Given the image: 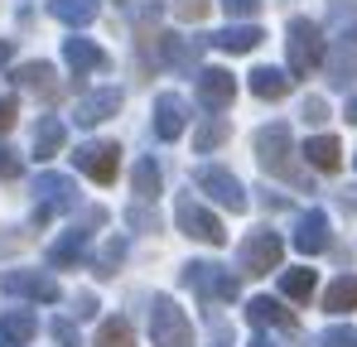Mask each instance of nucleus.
<instances>
[{
  "instance_id": "nucleus-32",
  "label": "nucleus",
  "mask_w": 357,
  "mask_h": 347,
  "mask_svg": "<svg viewBox=\"0 0 357 347\" xmlns=\"http://www.w3.org/2000/svg\"><path fill=\"white\" fill-rule=\"evenodd\" d=\"M126 222H130V227H140V231H155V227H160V217L150 213V203H130Z\"/></svg>"
},
{
  "instance_id": "nucleus-44",
  "label": "nucleus",
  "mask_w": 357,
  "mask_h": 347,
  "mask_svg": "<svg viewBox=\"0 0 357 347\" xmlns=\"http://www.w3.org/2000/svg\"><path fill=\"white\" fill-rule=\"evenodd\" d=\"M246 347H271V343H266V338H251V343H246Z\"/></svg>"
},
{
  "instance_id": "nucleus-11",
  "label": "nucleus",
  "mask_w": 357,
  "mask_h": 347,
  "mask_svg": "<svg viewBox=\"0 0 357 347\" xmlns=\"http://www.w3.org/2000/svg\"><path fill=\"white\" fill-rule=\"evenodd\" d=\"M237 97V77L227 68H198V107L213 116H222Z\"/></svg>"
},
{
  "instance_id": "nucleus-2",
  "label": "nucleus",
  "mask_w": 357,
  "mask_h": 347,
  "mask_svg": "<svg viewBox=\"0 0 357 347\" xmlns=\"http://www.w3.org/2000/svg\"><path fill=\"white\" fill-rule=\"evenodd\" d=\"M285 54H290V77H309L314 68H324V58H328V39H324V29L314 24V20H290V29H285Z\"/></svg>"
},
{
  "instance_id": "nucleus-15",
  "label": "nucleus",
  "mask_w": 357,
  "mask_h": 347,
  "mask_svg": "<svg viewBox=\"0 0 357 347\" xmlns=\"http://www.w3.org/2000/svg\"><path fill=\"white\" fill-rule=\"evenodd\" d=\"M10 77H15V87H20V92H34V97H44V102H54V97H59V82H54L59 72H54V63H20Z\"/></svg>"
},
{
  "instance_id": "nucleus-24",
  "label": "nucleus",
  "mask_w": 357,
  "mask_h": 347,
  "mask_svg": "<svg viewBox=\"0 0 357 347\" xmlns=\"http://www.w3.org/2000/svg\"><path fill=\"white\" fill-rule=\"evenodd\" d=\"M49 15L68 29H87L97 20V0H49Z\"/></svg>"
},
{
  "instance_id": "nucleus-34",
  "label": "nucleus",
  "mask_w": 357,
  "mask_h": 347,
  "mask_svg": "<svg viewBox=\"0 0 357 347\" xmlns=\"http://www.w3.org/2000/svg\"><path fill=\"white\" fill-rule=\"evenodd\" d=\"M15 116H20V102H15V92H0V135L15 125Z\"/></svg>"
},
{
  "instance_id": "nucleus-14",
  "label": "nucleus",
  "mask_w": 357,
  "mask_h": 347,
  "mask_svg": "<svg viewBox=\"0 0 357 347\" xmlns=\"http://www.w3.org/2000/svg\"><path fill=\"white\" fill-rule=\"evenodd\" d=\"M183 125H188L183 97H178V92H160V97H155V135H160V140H178Z\"/></svg>"
},
{
  "instance_id": "nucleus-8",
  "label": "nucleus",
  "mask_w": 357,
  "mask_h": 347,
  "mask_svg": "<svg viewBox=\"0 0 357 347\" xmlns=\"http://www.w3.org/2000/svg\"><path fill=\"white\" fill-rule=\"evenodd\" d=\"M0 294H15V299H29V304H59L63 289L49 270H5L0 275Z\"/></svg>"
},
{
  "instance_id": "nucleus-18",
  "label": "nucleus",
  "mask_w": 357,
  "mask_h": 347,
  "mask_svg": "<svg viewBox=\"0 0 357 347\" xmlns=\"http://www.w3.org/2000/svg\"><path fill=\"white\" fill-rule=\"evenodd\" d=\"M87 241H92V231L87 227H68L59 236V241H54V246H49V265H77V261H82V256H87Z\"/></svg>"
},
{
  "instance_id": "nucleus-37",
  "label": "nucleus",
  "mask_w": 357,
  "mask_h": 347,
  "mask_svg": "<svg viewBox=\"0 0 357 347\" xmlns=\"http://www.w3.org/2000/svg\"><path fill=\"white\" fill-rule=\"evenodd\" d=\"M0 178H20V155L10 145H0Z\"/></svg>"
},
{
  "instance_id": "nucleus-42",
  "label": "nucleus",
  "mask_w": 357,
  "mask_h": 347,
  "mask_svg": "<svg viewBox=\"0 0 357 347\" xmlns=\"http://www.w3.org/2000/svg\"><path fill=\"white\" fill-rule=\"evenodd\" d=\"M338 203H343L348 213H357V188H343V193H338Z\"/></svg>"
},
{
  "instance_id": "nucleus-28",
  "label": "nucleus",
  "mask_w": 357,
  "mask_h": 347,
  "mask_svg": "<svg viewBox=\"0 0 357 347\" xmlns=\"http://www.w3.org/2000/svg\"><path fill=\"white\" fill-rule=\"evenodd\" d=\"M227 135H232V125H227L222 116H208V121L193 130V150H198V155H213L218 145H227Z\"/></svg>"
},
{
  "instance_id": "nucleus-10",
  "label": "nucleus",
  "mask_w": 357,
  "mask_h": 347,
  "mask_svg": "<svg viewBox=\"0 0 357 347\" xmlns=\"http://www.w3.org/2000/svg\"><path fill=\"white\" fill-rule=\"evenodd\" d=\"M73 164H77V174H87L92 183H112L116 169H121V145H112V140H87V145H77Z\"/></svg>"
},
{
  "instance_id": "nucleus-26",
  "label": "nucleus",
  "mask_w": 357,
  "mask_h": 347,
  "mask_svg": "<svg viewBox=\"0 0 357 347\" xmlns=\"http://www.w3.org/2000/svg\"><path fill=\"white\" fill-rule=\"evenodd\" d=\"M130 183H135V198H140V203H155V198H160V188H165V178H160V164H155V160H135V174H130Z\"/></svg>"
},
{
  "instance_id": "nucleus-45",
  "label": "nucleus",
  "mask_w": 357,
  "mask_h": 347,
  "mask_svg": "<svg viewBox=\"0 0 357 347\" xmlns=\"http://www.w3.org/2000/svg\"><path fill=\"white\" fill-rule=\"evenodd\" d=\"M121 5H126V0H121Z\"/></svg>"
},
{
  "instance_id": "nucleus-19",
  "label": "nucleus",
  "mask_w": 357,
  "mask_h": 347,
  "mask_svg": "<svg viewBox=\"0 0 357 347\" xmlns=\"http://www.w3.org/2000/svg\"><path fill=\"white\" fill-rule=\"evenodd\" d=\"M261 39H266V34H261L256 24H227V29L208 34V44H213V49H222V54H251Z\"/></svg>"
},
{
  "instance_id": "nucleus-7",
  "label": "nucleus",
  "mask_w": 357,
  "mask_h": 347,
  "mask_svg": "<svg viewBox=\"0 0 357 347\" xmlns=\"http://www.w3.org/2000/svg\"><path fill=\"white\" fill-rule=\"evenodd\" d=\"M193 183H198V193H208V198L222 203L227 213H246V188H241V178L232 169H222V164H203V169L193 174Z\"/></svg>"
},
{
  "instance_id": "nucleus-30",
  "label": "nucleus",
  "mask_w": 357,
  "mask_h": 347,
  "mask_svg": "<svg viewBox=\"0 0 357 347\" xmlns=\"http://www.w3.org/2000/svg\"><path fill=\"white\" fill-rule=\"evenodd\" d=\"M92 347H135V333H130L126 318H107V323L97 328V343Z\"/></svg>"
},
{
  "instance_id": "nucleus-16",
  "label": "nucleus",
  "mask_w": 357,
  "mask_h": 347,
  "mask_svg": "<svg viewBox=\"0 0 357 347\" xmlns=\"http://www.w3.org/2000/svg\"><path fill=\"white\" fill-rule=\"evenodd\" d=\"M295 246L304 251V256L328 251V213H319V208L299 213V222H295Z\"/></svg>"
},
{
  "instance_id": "nucleus-40",
  "label": "nucleus",
  "mask_w": 357,
  "mask_h": 347,
  "mask_svg": "<svg viewBox=\"0 0 357 347\" xmlns=\"http://www.w3.org/2000/svg\"><path fill=\"white\" fill-rule=\"evenodd\" d=\"M213 347H232V328L222 318H213Z\"/></svg>"
},
{
  "instance_id": "nucleus-4",
  "label": "nucleus",
  "mask_w": 357,
  "mask_h": 347,
  "mask_svg": "<svg viewBox=\"0 0 357 347\" xmlns=\"http://www.w3.org/2000/svg\"><path fill=\"white\" fill-rule=\"evenodd\" d=\"M150 343L155 347H193V323L169 294H155L150 304Z\"/></svg>"
},
{
  "instance_id": "nucleus-36",
  "label": "nucleus",
  "mask_w": 357,
  "mask_h": 347,
  "mask_svg": "<svg viewBox=\"0 0 357 347\" xmlns=\"http://www.w3.org/2000/svg\"><path fill=\"white\" fill-rule=\"evenodd\" d=\"M222 10H227L232 20H251V15L261 10V0H222Z\"/></svg>"
},
{
  "instance_id": "nucleus-38",
  "label": "nucleus",
  "mask_w": 357,
  "mask_h": 347,
  "mask_svg": "<svg viewBox=\"0 0 357 347\" xmlns=\"http://www.w3.org/2000/svg\"><path fill=\"white\" fill-rule=\"evenodd\" d=\"M304 121H309V125L328 121V102H324V97H309V102H304Z\"/></svg>"
},
{
  "instance_id": "nucleus-17",
  "label": "nucleus",
  "mask_w": 357,
  "mask_h": 347,
  "mask_svg": "<svg viewBox=\"0 0 357 347\" xmlns=\"http://www.w3.org/2000/svg\"><path fill=\"white\" fill-rule=\"evenodd\" d=\"M246 318H251L256 328H280V333H295V314H290V309H280V299H271V294H256V299L246 304Z\"/></svg>"
},
{
  "instance_id": "nucleus-39",
  "label": "nucleus",
  "mask_w": 357,
  "mask_h": 347,
  "mask_svg": "<svg viewBox=\"0 0 357 347\" xmlns=\"http://www.w3.org/2000/svg\"><path fill=\"white\" fill-rule=\"evenodd\" d=\"M54 338H59L63 347H82V338H77V328H73L68 318H59V323H54Z\"/></svg>"
},
{
  "instance_id": "nucleus-23",
  "label": "nucleus",
  "mask_w": 357,
  "mask_h": 347,
  "mask_svg": "<svg viewBox=\"0 0 357 347\" xmlns=\"http://www.w3.org/2000/svg\"><path fill=\"white\" fill-rule=\"evenodd\" d=\"M324 72H328V87H353L357 82V54L348 44H333L324 58Z\"/></svg>"
},
{
  "instance_id": "nucleus-31",
  "label": "nucleus",
  "mask_w": 357,
  "mask_h": 347,
  "mask_svg": "<svg viewBox=\"0 0 357 347\" xmlns=\"http://www.w3.org/2000/svg\"><path fill=\"white\" fill-rule=\"evenodd\" d=\"M121 261H126V241H121V236H112V241L102 246V256H97V275H102V280H107V275H116Z\"/></svg>"
},
{
  "instance_id": "nucleus-35",
  "label": "nucleus",
  "mask_w": 357,
  "mask_h": 347,
  "mask_svg": "<svg viewBox=\"0 0 357 347\" xmlns=\"http://www.w3.org/2000/svg\"><path fill=\"white\" fill-rule=\"evenodd\" d=\"M174 15L178 20H203L208 15V0H174Z\"/></svg>"
},
{
  "instance_id": "nucleus-20",
  "label": "nucleus",
  "mask_w": 357,
  "mask_h": 347,
  "mask_svg": "<svg viewBox=\"0 0 357 347\" xmlns=\"http://www.w3.org/2000/svg\"><path fill=\"white\" fill-rule=\"evenodd\" d=\"M63 140H68V125L59 116H39V125H34V160L44 164V160L63 155Z\"/></svg>"
},
{
  "instance_id": "nucleus-22",
  "label": "nucleus",
  "mask_w": 357,
  "mask_h": 347,
  "mask_svg": "<svg viewBox=\"0 0 357 347\" xmlns=\"http://www.w3.org/2000/svg\"><path fill=\"white\" fill-rule=\"evenodd\" d=\"M304 160H309L319 174H338V164H343V145H338L333 135H314V140H304Z\"/></svg>"
},
{
  "instance_id": "nucleus-21",
  "label": "nucleus",
  "mask_w": 357,
  "mask_h": 347,
  "mask_svg": "<svg viewBox=\"0 0 357 347\" xmlns=\"http://www.w3.org/2000/svg\"><path fill=\"white\" fill-rule=\"evenodd\" d=\"M34 314L29 309H5L0 314V343L5 347H29V338H34Z\"/></svg>"
},
{
  "instance_id": "nucleus-3",
  "label": "nucleus",
  "mask_w": 357,
  "mask_h": 347,
  "mask_svg": "<svg viewBox=\"0 0 357 347\" xmlns=\"http://www.w3.org/2000/svg\"><path fill=\"white\" fill-rule=\"evenodd\" d=\"M183 285L193 289L203 304H232L241 294L237 275H232L227 265H218V261H188V265H183Z\"/></svg>"
},
{
  "instance_id": "nucleus-6",
  "label": "nucleus",
  "mask_w": 357,
  "mask_h": 347,
  "mask_svg": "<svg viewBox=\"0 0 357 347\" xmlns=\"http://www.w3.org/2000/svg\"><path fill=\"white\" fill-rule=\"evenodd\" d=\"M280 256H285V241H280L271 227L251 231V236L241 241V251H237V261H241L246 275H271V270H280Z\"/></svg>"
},
{
  "instance_id": "nucleus-1",
  "label": "nucleus",
  "mask_w": 357,
  "mask_h": 347,
  "mask_svg": "<svg viewBox=\"0 0 357 347\" xmlns=\"http://www.w3.org/2000/svg\"><path fill=\"white\" fill-rule=\"evenodd\" d=\"M251 145H256V160H261V169H266V174L290 178V183L304 188V174H299V164H295V140H290V125H285V121L261 125Z\"/></svg>"
},
{
  "instance_id": "nucleus-13",
  "label": "nucleus",
  "mask_w": 357,
  "mask_h": 347,
  "mask_svg": "<svg viewBox=\"0 0 357 347\" xmlns=\"http://www.w3.org/2000/svg\"><path fill=\"white\" fill-rule=\"evenodd\" d=\"M121 111V92L116 87H102V92H87V97H77V107H73V121L77 125H102V121H112Z\"/></svg>"
},
{
  "instance_id": "nucleus-25",
  "label": "nucleus",
  "mask_w": 357,
  "mask_h": 347,
  "mask_svg": "<svg viewBox=\"0 0 357 347\" xmlns=\"http://www.w3.org/2000/svg\"><path fill=\"white\" fill-rule=\"evenodd\" d=\"M290 82H295V77L280 72V68H256V72H251V92H256L261 102H280V97L290 92Z\"/></svg>"
},
{
  "instance_id": "nucleus-27",
  "label": "nucleus",
  "mask_w": 357,
  "mask_h": 347,
  "mask_svg": "<svg viewBox=\"0 0 357 347\" xmlns=\"http://www.w3.org/2000/svg\"><path fill=\"white\" fill-rule=\"evenodd\" d=\"M324 309H328V314H348V309H357V275H338L333 285L324 289Z\"/></svg>"
},
{
  "instance_id": "nucleus-5",
  "label": "nucleus",
  "mask_w": 357,
  "mask_h": 347,
  "mask_svg": "<svg viewBox=\"0 0 357 347\" xmlns=\"http://www.w3.org/2000/svg\"><path fill=\"white\" fill-rule=\"evenodd\" d=\"M174 222L183 236H193V241H208V246H222L227 241V231H222V222L193 198V193H183V198H174Z\"/></svg>"
},
{
  "instance_id": "nucleus-9",
  "label": "nucleus",
  "mask_w": 357,
  "mask_h": 347,
  "mask_svg": "<svg viewBox=\"0 0 357 347\" xmlns=\"http://www.w3.org/2000/svg\"><path fill=\"white\" fill-rule=\"evenodd\" d=\"M34 193H39V208H34V222L44 227L54 213H73L77 208V183L68 174H39L34 178Z\"/></svg>"
},
{
  "instance_id": "nucleus-29",
  "label": "nucleus",
  "mask_w": 357,
  "mask_h": 347,
  "mask_svg": "<svg viewBox=\"0 0 357 347\" xmlns=\"http://www.w3.org/2000/svg\"><path fill=\"white\" fill-rule=\"evenodd\" d=\"M314 285H319V280H314V270H309V265H295V270H285V275H280V294H285V299H295V304H304V299L314 294Z\"/></svg>"
},
{
  "instance_id": "nucleus-33",
  "label": "nucleus",
  "mask_w": 357,
  "mask_h": 347,
  "mask_svg": "<svg viewBox=\"0 0 357 347\" xmlns=\"http://www.w3.org/2000/svg\"><path fill=\"white\" fill-rule=\"evenodd\" d=\"M319 347H357V333H353V328H343V323H338V328H328V333L319 338Z\"/></svg>"
},
{
  "instance_id": "nucleus-41",
  "label": "nucleus",
  "mask_w": 357,
  "mask_h": 347,
  "mask_svg": "<svg viewBox=\"0 0 357 347\" xmlns=\"http://www.w3.org/2000/svg\"><path fill=\"white\" fill-rule=\"evenodd\" d=\"M97 314V299L92 294H77V318H92Z\"/></svg>"
},
{
  "instance_id": "nucleus-43",
  "label": "nucleus",
  "mask_w": 357,
  "mask_h": 347,
  "mask_svg": "<svg viewBox=\"0 0 357 347\" xmlns=\"http://www.w3.org/2000/svg\"><path fill=\"white\" fill-rule=\"evenodd\" d=\"M343 116H348V121H353V125H357V92H353V97H348V111H343Z\"/></svg>"
},
{
  "instance_id": "nucleus-12",
  "label": "nucleus",
  "mask_w": 357,
  "mask_h": 347,
  "mask_svg": "<svg viewBox=\"0 0 357 347\" xmlns=\"http://www.w3.org/2000/svg\"><path fill=\"white\" fill-rule=\"evenodd\" d=\"M63 63L77 72V77H87V72H107L112 68V58L102 54L92 39H82V34H73V39H63Z\"/></svg>"
},
{
  "instance_id": "nucleus-46",
  "label": "nucleus",
  "mask_w": 357,
  "mask_h": 347,
  "mask_svg": "<svg viewBox=\"0 0 357 347\" xmlns=\"http://www.w3.org/2000/svg\"><path fill=\"white\" fill-rule=\"evenodd\" d=\"M0 347H5V343H0Z\"/></svg>"
}]
</instances>
